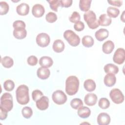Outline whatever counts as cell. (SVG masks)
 Segmentation results:
<instances>
[{
  "label": "cell",
  "instance_id": "ee69618b",
  "mask_svg": "<svg viewBox=\"0 0 125 125\" xmlns=\"http://www.w3.org/2000/svg\"><path fill=\"white\" fill-rule=\"evenodd\" d=\"M7 112H8L0 108V119L1 120H5L7 118Z\"/></svg>",
  "mask_w": 125,
  "mask_h": 125
},
{
  "label": "cell",
  "instance_id": "f1b7e54d",
  "mask_svg": "<svg viewBox=\"0 0 125 125\" xmlns=\"http://www.w3.org/2000/svg\"><path fill=\"white\" fill-rule=\"evenodd\" d=\"M107 14L109 17L115 18L119 15L120 10L117 8L110 6L107 9Z\"/></svg>",
  "mask_w": 125,
  "mask_h": 125
},
{
  "label": "cell",
  "instance_id": "7a4b0ae2",
  "mask_svg": "<svg viewBox=\"0 0 125 125\" xmlns=\"http://www.w3.org/2000/svg\"><path fill=\"white\" fill-rule=\"evenodd\" d=\"M79 80L75 76H69L65 81V91L70 96L75 95L78 91Z\"/></svg>",
  "mask_w": 125,
  "mask_h": 125
},
{
  "label": "cell",
  "instance_id": "e575fe53",
  "mask_svg": "<svg viewBox=\"0 0 125 125\" xmlns=\"http://www.w3.org/2000/svg\"><path fill=\"white\" fill-rule=\"evenodd\" d=\"M13 27L15 30L24 29L25 28L26 25L23 21L21 20H17L13 22Z\"/></svg>",
  "mask_w": 125,
  "mask_h": 125
},
{
  "label": "cell",
  "instance_id": "3957f363",
  "mask_svg": "<svg viewBox=\"0 0 125 125\" xmlns=\"http://www.w3.org/2000/svg\"><path fill=\"white\" fill-rule=\"evenodd\" d=\"M83 19L88 27L92 29H95L100 25L95 13L92 10L85 12L83 15Z\"/></svg>",
  "mask_w": 125,
  "mask_h": 125
},
{
  "label": "cell",
  "instance_id": "30bf717a",
  "mask_svg": "<svg viewBox=\"0 0 125 125\" xmlns=\"http://www.w3.org/2000/svg\"><path fill=\"white\" fill-rule=\"evenodd\" d=\"M37 107L40 110H45L49 106V99L45 96H42L36 102Z\"/></svg>",
  "mask_w": 125,
  "mask_h": 125
},
{
  "label": "cell",
  "instance_id": "e0dca14e",
  "mask_svg": "<svg viewBox=\"0 0 125 125\" xmlns=\"http://www.w3.org/2000/svg\"><path fill=\"white\" fill-rule=\"evenodd\" d=\"M109 32L105 28H101L95 32V36L99 41H103L108 37Z\"/></svg>",
  "mask_w": 125,
  "mask_h": 125
},
{
  "label": "cell",
  "instance_id": "4dcf8cb0",
  "mask_svg": "<svg viewBox=\"0 0 125 125\" xmlns=\"http://www.w3.org/2000/svg\"><path fill=\"white\" fill-rule=\"evenodd\" d=\"M21 113L23 117L26 119H29L33 115L32 109L29 106L24 107L21 110Z\"/></svg>",
  "mask_w": 125,
  "mask_h": 125
},
{
  "label": "cell",
  "instance_id": "277c9868",
  "mask_svg": "<svg viewBox=\"0 0 125 125\" xmlns=\"http://www.w3.org/2000/svg\"><path fill=\"white\" fill-rule=\"evenodd\" d=\"M13 107V99L11 94L7 92L3 93L0 98V108L9 112L12 110Z\"/></svg>",
  "mask_w": 125,
  "mask_h": 125
},
{
  "label": "cell",
  "instance_id": "f6af8a7d",
  "mask_svg": "<svg viewBox=\"0 0 125 125\" xmlns=\"http://www.w3.org/2000/svg\"><path fill=\"white\" fill-rule=\"evenodd\" d=\"M125 11H123V13H122V16H121V20L123 21V22H125V18H124V15H125Z\"/></svg>",
  "mask_w": 125,
  "mask_h": 125
},
{
  "label": "cell",
  "instance_id": "d4e9b609",
  "mask_svg": "<svg viewBox=\"0 0 125 125\" xmlns=\"http://www.w3.org/2000/svg\"><path fill=\"white\" fill-rule=\"evenodd\" d=\"M1 63L4 67L9 68L13 65L14 61L11 57L9 56H5L1 58Z\"/></svg>",
  "mask_w": 125,
  "mask_h": 125
},
{
  "label": "cell",
  "instance_id": "cb8c5ba5",
  "mask_svg": "<svg viewBox=\"0 0 125 125\" xmlns=\"http://www.w3.org/2000/svg\"><path fill=\"white\" fill-rule=\"evenodd\" d=\"M85 89L88 92H92L96 88V83L92 79H87L85 80L83 83Z\"/></svg>",
  "mask_w": 125,
  "mask_h": 125
},
{
  "label": "cell",
  "instance_id": "1f68e13d",
  "mask_svg": "<svg viewBox=\"0 0 125 125\" xmlns=\"http://www.w3.org/2000/svg\"><path fill=\"white\" fill-rule=\"evenodd\" d=\"M4 89L7 91H12L15 87V83L14 82L11 80H6L3 83Z\"/></svg>",
  "mask_w": 125,
  "mask_h": 125
},
{
  "label": "cell",
  "instance_id": "f35d334b",
  "mask_svg": "<svg viewBox=\"0 0 125 125\" xmlns=\"http://www.w3.org/2000/svg\"><path fill=\"white\" fill-rule=\"evenodd\" d=\"M42 96H43L42 92L38 89L34 90L32 93V97L33 101L35 102L38 101Z\"/></svg>",
  "mask_w": 125,
  "mask_h": 125
},
{
  "label": "cell",
  "instance_id": "5bb4252c",
  "mask_svg": "<svg viewBox=\"0 0 125 125\" xmlns=\"http://www.w3.org/2000/svg\"><path fill=\"white\" fill-rule=\"evenodd\" d=\"M97 101V96L94 93H88L87 94L84 99L85 104L88 106H93L95 105Z\"/></svg>",
  "mask_w": 125,
  "mask_h": 125
},
{
  "label": "cell",
  "instance_id": "74e56055",
  "mask_svg": "<svg viewBox=\"0 0 125 125\" xmlns=\"http://www.w3.org/2000/svg\"><path fill=\"white\" fill-rule=\"evenodd\" d=\"M80 19H81L80 15L77 11L73 12L71 14V15L69 17V21L73 23H76L80 21Z\"/></svg>",
  "mask_w": 125,
  "mask_h": 125
},
{
  "label": "cell",
  "instance_id": "83f0119b",
  "mask_svg": "<svg viewBox=\"0 0 125 125\" xmlns=\"http://www.w3.org/2000/svg\"><path fill=\"white\" fill-rule=\"evenodd\" d=\"M13 36L14 37L19 40L23 39L26 37L27 31L25 29H21V30H15L13 31Z\"/></svg>",
  "mask_w": 125,
  "mask_h": 125
},
{
  "label": "cell",
  "instance_id": "8fae6325",
  "mask_svg": "<svg viewBox=\"0 0 125 125\" xmlns=\"http://www.w3.org/2000/svg\"><path fill=\"white\" fill-rule=\"evenodd\" d=\"M45 12L44 7L40 4H35L32 9V13L33 15L36 18L42 17Z\"/></svg>",
  "mask_w": 125,
  "mask_h": 125
},
{
  "label": "cell",
  "instance_id": "484cf974",
  "mask_svg": "<svg viewBox=\"0 0 125 125\" xmlns=\"http://www.w3.org/2000/svg\"><path fill=\"white\" fill-rule=\"evenodd\" d=\"M91 0H80L79 1V7L81 10L84 12H87L89 10Z\"/></svg>",
  "mask_w": 125,
  "mask_h": 125
},
{
  "label": "cell",
  "instance_id": "4316f807",
  "mask_svg": "<svg viewBox=\"0 0 125 125\" xmlns=\"http://www.w3.org/2000/svg\"><path fill=\"white\" fill-rule=\"evenodd\" d=\"M82 42L84 46L86 47H90L93 45L94 41L91 36H84L82 38Z\"/></svg>",
  "mask_w": 125,
  "mask_h": 125
},
{
  "label": "cell",
  "instance_id": "d6986e66",
  "mask_svg": "<svg viewBox=\"0 0 125 125\" xmlns=\"http://www.w3.org/2000/svg\"><path fill=\"white\" fill-rule=\"evenodd\" d=\"M114 44L111 41L108 40L104 42L102 45V50L106 54H110L114 48Z\"/></svg>",
  "mask_w": 125,
  "mask_h": 125
},
{
  "label": "cell",
  "instance_id": "9c48e42d",
  "mask_svg": "<svg viewBox=\"0 0 125 125\" xmlns=\"http://www.w3.org/2000/svg\"><path fill=\"white\" fill-rule=\"evenodd\" d=\"M125 60V51L123 48H118L115 52L113 57V62L118 64H122Z\"/></svg>",
  "mask_w": 125,
  "mask_h": 125
},
{
  "label": "cell",
  "instance_id": "8d00e7d4",
  "mask_svg": "<svg viewBox=\"0 0 125 125\" xmlns=\"http://www.w3.org/2000/svg\"><path fill=\"white\" fill-rule=\"evenodd\" d=\"M48 2L49 3L50 7V8L55 11H58V8L59 6L60 5V0H48Z\"/></svg>",
  "mask_w": 125,
  "mask_h": 125
},
{
  "label": "cell",
  "instance_id": "2e32d148",
  "mask_svg": "<svg viewBox=\"0 0 125 125\" xmlns=\"http://www.w3.org/2000/svg\"><path fill=\"white\" fill-rule=\"evenodd\" d=\"M50 71L48 68L41 67L37 71V75L39 78L42 80L47 79L50 76Z\"/></svg>",
  "mask_w": 125,
  "mask_h": 125
},
{
  "label": "cell",
  "instance_id": "d590c367",
  "mask_svg": "<svg viewBox=\"0 0 125 125\" xmlns=\"http://www.w3.org/2000/svg\"><path fill=\"white\" fill-rule=\"evenodd\" d=\"M46 21L49 23H53L56 21L57 20V16L54 12H49L45 16Z\"/></svg>",
  "mask_w": 125,
  "mask_h": 125
},
{
  "label": "cell",
  "instance_id": "7c38bea8",
  "mask_svg": "<svg viewBox=\"0 0 125 125\" xmlns=\"http://www.w3.org/2000/svg\"><path fill=\"white\" fill-rule=\"evenodd\" d=\"M97 121L99 125H107L110 122V117L107 113L102 112L98 115Z\"/></svg>",
  "mask_w": 125,
  "mask_h": 125
},
{
  "label": "cell",
  "instance_id": "5b68a950",
  "mask_svg": "<svg viewBox=\"0 0 125 125\" xmlns=\"http://www.w3.org/2000/svg\"><path fill=\"white\" fill-rule=\"evenodd\" d=\"M63 37L72 46H77L80 42V38L79 36L71 30H67L64 31Z\"/></svg>",
  "mask_w": 125,
  "mask_h": 125
},
{
  "label": "cell",
  "instance_id": "8992f818",
  "mask_svg": "<svg viewBox=\"0 0 125 125\" xmlns=\"http://www.w3.org/2000/svg\"><path fill=\"white\" fill-rule=\"evenodd\" d=\"M109 96L111 100L116 104H121L124 101V95L122 91L118 88L112 89L109 93Z\"/></svg>",
  "mask_w": 125,
  "mask_h": 125
},
{
  "label": "cell",
  "instance_id": "ab89813d",
  "mask_svg": "<svg viewBox=\"0 0 125 125\" xmlns=\"http://www.w3.org/2000/svg\"><path fill=\"white\" fill-rule=\"evenodd\" d=\"M38 58L33 55L29 56L27 60L28 64L31 66L36 65L38 63Z\"/></svg>",
  "mask_w": 125,
  "mask_h": 125
},
{
  "label": "cell",
  "instance_id": "b9f144b4",
  "mask_svg": "<svg viewBox=\"0 0 125 125\" xmlns=\"http://www.w3.org/2000/svg\"><path fill=\"white\" fill-rule=\"evenodd\" d=\"M73 1L72 0H60V3L61 7H69L72 4Z\"/></svg>",
  "mask_w": 125,
  "mask_h": 125
},
{
  "label": "cell",
  "instance_id": "d6a6232c",
  "mask_svg": "<svg viewBox=\"0 0 125 125\" xmlns=\"http://www.w3.org/2000/svg\"><path fill=\"white\" fill-rule=\"evenodd\" d=\"M98 105L102 109H106L109 107L110 102L107 99L105 98H102L99 101Z\"/></svg>",
  "mask_w": 125,
  "mask_h": 125
},
{
  "label": "cell",
  "instance_id": "7bdbcfd3",
  "mask_svg": "<svg viewBox=\"0 0 125 125\" xmlns=\"http://www.w3.org/2000/svg\"><path fill=\"white\" fill-rule=\"evenodd\" d=\"M107 2L110 4L117 7H120L123 3L122 0H107Z\"/></svg>",
  "mask_w": 125,
  "mask_h": 125
},
{
  "label": "cell",
  "instance_id": "4fadbf2b",
  "mask_svg": "<svg viewBox=\"0 0 125 125\" xmlns=\"http://www.w3.org/2000/svg\"><path fill=\"white\" fill-rule=\"evenodd\" d=\"M104 84L108 87L113 86L116 82V77L115 74L107 73L104 77Z\"/></svg>",
  "mask_w": 125,
  "mask_h": 125
},
{
  "label": "cell",
  "instance_id": "603a6c76",
  "mask_svg": "<svg viewBox=\"0 0 125 125\" xmlns=\"http://www.w3.org/2000/svg\"><path fill=\"white\" fill-rule=\"evenodd\" d=\"M104 71L105 73L116 74L119 72V68L116 65L112 63H108L104 66Z\"/></svg>",
  "mask_w": 125,
  "mask_h": 125
},
{
  "label": "cell",
  "instance_id": "ffe728a7",
  "mask_svg": "<svg viewBox=\"0 0 125 125\" xmlns=\"http://www.w3.org/2000/svg\"><path fill=\"white\" fill-rule=\"evenodd\" d=\"M99 23L100 25L103 26H107L109 25L112 22V20L107 14H103L100 15L99 19Z\"/></svg>",
  "mask_w": 125,
  "mask_h": 125
},
{
  "label": "cell",
  "instance_id": "f546056e",
  "mask_svg": "<svg viewBox=\"0 0 125 125\" xmlns=\"http://www.w3.org/2000/svg\"><path fill=\"white\" fill-rule=\"evenodd\" d=\"M71 106L74 109H78L83 105V103L81 99L79 98H74L70 102Z\"/></svg>",
  "mask_w": 125,
  "mask_h": 125
},
{
  "label": "cell",
  "instance_id": "52a82bcc",
  "mask_svg": "<svg viewBox=\"0 0 125 125\" xmlns=\"http://www.w3.org/2000/svg\"><path fill=\"white\" fill-rule=\"evenodd\" d=\"M52 98L53 102L59 105L64 104L67 99L65 94L60 90L54 91L52 94Z\"/></svg>",
  "mask_w": 125,
  "mask_h": 125
},
{
  "label": "cell",
  "instance_id": "44dd1931",
  "mask_svg": "<svg viewBox=\"0 0 125 125\" xmlns=\"http://www.w3.org/2000/svg\"><path fill=\"white\" fill-rule=\"evenodd\" d=\"M64 47V43L61 40H56L53 42L52 48L55 52L61 53L63 51Z\"/></svg>",
  "mask_w": 125,
  "mask_h": 125
},
{
  "label": "cell",
  "instance_id": "ba28073f",
  "mask_svg": "<svg viewBox=\"0 0 125 125\" xmlns=\"http://www.w3.org/2000/svg\"><path fill=\"white\" fill-rule=\"evenodd\" d=\"M36 41L37 44L39 46L45 47L49 45L50 39L47 34L45 33H41L37 35Z\"/></svg>",
  "mask_w": 125,
  "mask_h": 125
},
{
  "label": "cell",
  "instance_id": "9a60e30c",
  "mask_svg": "<svg viewBox=\"0 0 125 125\" xmlns=\"http://www.w3.org/2000/svg\"><path fill=\"white\" fill-rule=\"evenodd\" d=\"M17 13L21 16H25L29 13V6L26 3H21L16 8Z\"/></svg>",
  "mask_w": 125,
  "mask_h": 125
},
{
  "label": "cell",
  "instance_id": "ac0fdd59",
  "mask_svg": "<svg viewBox=\"0 0 125 125\" xmlns=\"http://www.w3.org/2000/svg\"><path fill=\"white\" fill-rule=\"evenodd\" d=\"M39 64L42 67L49 68L53 65V61L50 57L42 56L40 59Z\"/></svg>",
  "mask_w": 125,
  "mask_h": 125
},
{
  "label": "cell",
  "instance_id": "6da1fadb",
  "mask_svg": "<svg viewBox=\"0 0 125 125\" xmlns=\"http://www.w3.org/2000/svg\"><path fill=\"white\" fill-rule=\"evenodd\" d=\"M16 99L18 103L22 105H25L29 102V88L25 84L20 85L16 91Z\"/></svg>",
  "mask_w": 125,
  "mask_h": 125
},
{
  "label": "cell",
  "instance_id": "60d3db41",
  "mask_svg": "<svg viewBox=\"0 0 125 125\" xmlns=\"http://www.w3.org/2000/svg\"><path fill=\"white\" fill-rule=\"evenodd\" d=\"M74 28L76 31H81L84 28V24L82 21H79L74 24Z\"/></svg>",
  "mask_w": 125,
  "mask_h": 125
},
{
  "label": "cell",
  "instance_id": "7402d4cb",
  "mask_svg": "<svg viewBox=\"0 0 125 125\" xmlns=\"http://www.w3.org/2000/svg\"><path fill=\"white\" fill-rule=\"evenodd\" d=\"M77 114L82 118H87L91 114L90 109L86 106H81L78 109Z\"/></svg>",
  "mask_w": 125,
  "mask_h": 125
},
{
  "label": "cell",
  "instance_id": "836d02e7",
  "mask_svg": "<svg viewBox=\"0 0 125 125\" xmlns=\"http://www.w3.org/2000/svg\"><path fill=\"white\" fill-rule=\"evenodd\" d=\"M9 7L8 3L5 1L0 2V14L1 15L7 14L9 11Z\"/></svg>",
  "mask_w": 125,
  "mask_h": 125
}]
</instances>
